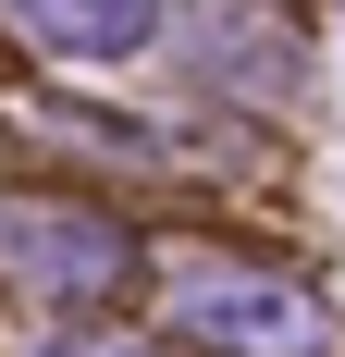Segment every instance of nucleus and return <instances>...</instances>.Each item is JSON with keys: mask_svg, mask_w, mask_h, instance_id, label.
Returning <instances> with one entry per match:
<instances>
[{"mask_svg": "<svg viewBox=\"0 0 345 357\" xmlns=\"http://www.w3.org/2000/svg\"><path fill=\"white\" fill-rule=\"evenodd\" d=\"M172 321L210 333V345H235V357H309V345H321V321H309L296 284L247 271V259H210V247L172 259Z\"/></svg>", "mask_w": 345, "mask_h": 357, "instance_id": "1", "label": "nucleus"}, {"mask_svg": "<svg viewBox=\"0 0 345 357\" xmlns=\"http://www.w3.org/2000/svg\"><path fill=\"white\" fill-rule=\"evenodd\" d=\"M0 271H25L50 296H99L124 271V247H111L99 222H74V210H0Z\"/></svg>", "mask_w": 345, "mask_h": 357, "instance_id": "2", "label": "nucleus"}, {"mask_svg": "<svg viewBox=\"0 0 345 357\" xmlns=\"http://www.w3.org/2000/svg\"><path fill=\"white\" fill-rule=\"evenodd\" d=\"M50 50H136L148 37V0H13Z\"/></svg>", "mask_w": 345, "mask_h": 357, "instance_id": "3", "label": "nucleus"}, {"mask_svg": "<svg viewBox=\"0 0 345 357\" xmlns=\"http://www.w3.org/2000/svg\"><path fill=\"white\" fill-rule=\"evenodd\" d=\"M62 357H124V345H62Z\"/></svg>", "mask_w": 345, "mask_h": 357, "instance_id": "4", "label": "nucleus"}]
</instances>
